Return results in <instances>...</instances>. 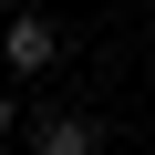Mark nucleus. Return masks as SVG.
<instances>
[{
  "mask_svg": "<svg viewBox=\"0 0 155 155\" xmlns=\"http://www.w3.org/2000/svg\"><path fill=\"white\" fill-rule=\"evenodd\" d=\"M31 134H41V155H83V145H93V124H83V114H41Z\"/></svg>",
  "mask_w": 155,
  "mask_h": 155,
  "instance_id": "2",
  "label": "nucleus"
},
{
  "mask_svg": "<svg viewBox=\"0 0 155 155\" xmlns=\"http://www.w3.org/2000/svg\"><path fill=\"white\" fill-rule=\"evenodd\" d=\"M0 134H11V83H0Z\"/></svg>",
  "mask_w": 155,
  "mask_h": 155,
  "instance_id": "3",
  "label": "nucleus"
},
{
  "mask_svg": "<svg viewBox=\"0 0 155 155\" xmlns=\"http://www.w3.org/2000/svg\"><path fill=\"white\" fill-rule=\"evenodd\" d=\"M0 52H11V72H41V62L62 52V31H52L41 11H11V31H0Z\"/></svg>",
  "mask_w": 155,
  "mask_h": 155,
  "instance_id": "1",
  "label": "nucleus"
}]
</instances>
